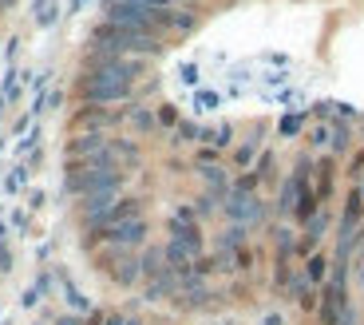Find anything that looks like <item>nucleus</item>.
Listing matches in <instances>:
<instances>
[{
  "instance_id": "f257e3e1",
  "label": "nucleus",
  "mask_w": 364,
  "mask_h": 325,
  "mask_svg": "<svg viewBox=\"0 0 364 325\" xmlns=\"http://www.w3.org/2000/svg\"><path fill=\"white\" fill-rule=\"evenodd\" d=\"M107 20L186 32L191 52L171 56L166 68L174 100L166 108L178 123L254 115L277 139H305L317 159L285 187V199L317 175V199L345 190V238L364 242V0H257L230 9L206 32L139 0H115Z\"/></svg>"
}]
</instances>
